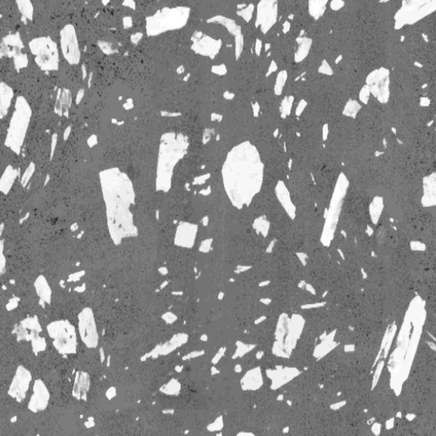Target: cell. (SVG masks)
<instances>
[{
    "label": "cell",
    "mask_w": 436,
    "mask_h": 436,
    "mask_svg": "<svg viewBox=\"0 0 436 436\" xmlns=\"http://www.w3.org/2000/svg\"><path fill=\"white\" fill-rule=\"evenodd\" d=\"M264 166L260 153L250 142L235 146L222 165L223 185L234 199L255 197L264 181Z\"/></svg>",
    "instance_id": "6da1fadb"
},
{
    "label": "cell",
    "mask_w": 436,
    "mask_h": 436,
    "mask_svg": "<svg viewBox=\"0 0 436 436\" xmlns=\"http://www.w3.org/2000/svg\"><path fill=\"white\" fill-rule=\"evenodd\" d=\"M390 72L386 68H380L372 72L367 78V86L370 91L380 102H387L390 96Z\"/></svg>",
    "instance_id": "7a4b0ae2"
},
{
    "label": "cell",
    "mask_w": 436,
    "mask_h": 436,
    "mask_svg": "<svg viewBox=\"0 0 436 436\" xmlns=\"http://www.w3.org/2000/svg\"><path fill=\"white\" fill-rule=\"evenodd\" d=\"M55 339V345L62 353H73L75 348V336L69 325H62V330H55L52 334Z\"/></svg>",
    "instance_id": "3957f363"
},
{
    "label": "cell",
    "mask_w": 436,
    "mask_h": 436,
    "mask_svg": "<svg viewBox=\"0 0 436 436\" xmlns=\"http://www.w3.org/2000/svg\"><path fill=\"white\" fill-rule=\"evenodd\" d=\"M277 6L275 2H261L258 6V22L264 33L271 29L276 21Z\"/></svg>",
    "instance_id": "277c9868"
},
{
    "label": "cell",
    "mask_w": 436,
    "mask_h": 436,
    "mask_svg": "<svg viewBox=\"0 0 436 436\" xmlns=\"http://www.w3.org/2000/svg\"><path fill=\"white\" fill-rule=\"evenodd\" d=\"M32 377L29 371L23 367H19L13 382L11 383L9 394L18 400H21L25 397L27 390H29V383L31 382Z\"/></svg>",
    "instance_id": "5b68a950"
},
{
    "label": "cell",
    "mask_w": 436,
    "mask_h": 436,
    "mask_svg": "<svg viewBox=\"0 0 436 436\" xmlns=\"http://www.w3.org/2000/svg\"><path fill=\"white\" fill-rule=\"evenodd\" d=\"M49 394L44 382L38 380L34 383V395L29 403V408L34 412L44 410L49 402Z\"/></svg>",
    "instance_id": "8992f818"
},
{
    "label": "cell",
    "mask_w": 436,
    "mask_h": 436,
    "mask_svg": "<svg viewBox=\"0 0 436 436\" xmlns=\"http://www.w3.org/2000/svg\"><path fill=\"white\" fill-rule=\"evenodd\" d=\"M422 202L425 207L436 206V172L423 179V196Z\"/></svg>",
    "instance_id": "52a82bcc"
},
{
    "label": "cell",
    "mask_w": 436,
    "mask_h": 436,
    "mask_svg": "<svg viewBox=\"0 0 436 436\" xmlns=\"http://www.w3.org/2000/svg\"><path fill=\"white\" fill-rule=\"evenodd\" d=\"M90 386V380L88 377L85 375L80 376V378H77L75 382L74 390L76 393V397L81 398L87 392Z\"/></svg>",
    "instance_id": "ba28073f"
},
{
    "label": "cell",
    "mask_w": 436,
    "mask_h": 436,
    "mask_svg": "<svg viewBox=\"0 0 436 436\" xmlns=\"http://www.w3.org/2000/svg\"><path fill=\"white\" fill-rule=\"evenodd\" d=\"M299 47L297 49V54H296V60L297 62L302 61L306 56L307 52L310 50V46H311V40L307 39H302L300 40Z\"/></svg>",
    "instance_id": "9c48e42d"
},
{
    "label": "cell",
    "mask_w": 436,
    "mask_h": 436,
    "mask_svg": "<svg viewBox=\"0 0 436 436\" xmlns=\"http://www.w3.org/2000/svg\"><path fill=\"white\" fill-rule=\"evenodd\" d=\"M360 108H361V106H360L359 104H357L356 101H349L347 104L343 114L348 115V116L354 117L355 116V114H357V112L359 111Z\"/></svg>",
    "instance_id": "30bf717a"
},
{
    "label": "cell",
    "mask_w": 436,
    "mask_h": 436,
    "mask_svg": "<svg viewBox=\"0 0 436 436\" xmlns=\"http://www.w3.org/2000/svg\"><path fill=\"white\" fill-rule=\"evenodd\" d=\"M287 72H281L279 73V76L277 78L276 85H275V92L278 95L281 93L282 88L284 86L285 81L287 80Z\"/></svg>",
    "instance_id": "8fae6325"
},
{
    "label": "cell",
    "mask_w": 436,
    "mask_h": 436,
    "mask_svg": "<svg viewBox=\"0 0 436 436\" xmlns=\"http://www.w3.org/2000/svg\"><path fill=\"white\" fill-rule=\"evenodd\" d=\"M325 3H326V2H317L318 8H316L315 6H313L314 3H313V5L310 3L311 6L310 7V10H311V15H312L313 16H315V18H318L319 16H321V15H322L321 13L323 12V7L325 6Z\"/></svg>",
    "instance_id": "7c38bea8"
},
{
    "label": "cell",
    "mask_w": 436,
    "mask_h": 436,
    "mask_svg": "<svg viewBox=\"0 0 436 436\" xmlns=\"http://www.w3.org/2000/svg\"><path fill=\"white\" fill-rule=\"evenodd\" d=\"M369 88H368V86H367V85H366L364 88L362 89V92H361V100H362L364 104H367V101H368V98H369Z\"/></svg>",
    "instance_id": "4fadbf2b"
}]
</instances>
